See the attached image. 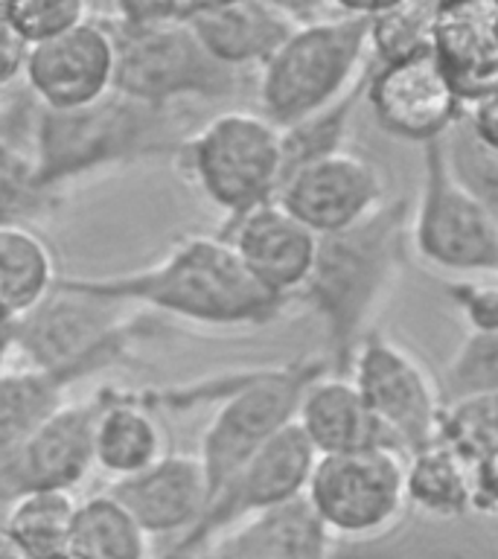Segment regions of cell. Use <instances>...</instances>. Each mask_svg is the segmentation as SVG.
Segmentation results:
<instances>
[{
  "label": "cell",
  "mask_w": 498,
  "mask_h": 559,
  "mask_svg": "<svg viewBox=\"0 0 498 559\" xmlns=\"http://www.w3.org/2000/svg\"><path fill=\"white\" fill-rule=\"evenodd\" d=\"M61 280L94 297L149 306L208 326L265 323L286 306L257 286L222 236H187L161 262L129 274Z\"/></svg>",
  "instance_id": "cell-1"
},
{
  "label": "cell",
  "mask_w": 498,
  "mask_h": 559,
  "mask_svg": "<svg viewBox=\"0 0 498 559\" xmlns=\"http://www.w3.org/2000/svg\"><path fill=\"white\" fill-rule=\"evenodd\" d=\"M411 201H382L358 225L318 236L304 295L327 326L339 373H347L358 341L374 330L405 260Z\"/></svg>",
  "instance_id": "cell-2"
},
{
  "label": "cell",
  "mask_w": 498,
  "mask_h": 559,
  "mask_svg": "<svg viewBox=\"0 0 498 559\" xmlns=\"http://www.w3.org/2000/svg\"><path fill=\"white\" fill-rule=\"evenodd\" d=\"M164 105L134 103L129 96L105 94L73 111L42 108L35 126V181L44 192L56 190L99 166L126 164L173 143L161 126Z\"/></svg>",
  "instance_id": "cell-3"
},
{
  "label": "cell",
  "mask_w": 498,
  "mask_h": 559,
  "mask_svg": "<svg viewBox=\"0 0 498 559\" xmlns=\"http://www.w3.org/2000/svg\"><path fill=\"white\" fill-rule=\"evenodd\" d=\"M367 50V17L335 15L295 26L262 61L260 103L265 120L288 129L330 108L356 85Z\"/></svg>",
  "instance_id": "cell-4"
},
{
  "label": "cell",
  "mask_w": 498,
  "mask_h": 559,
  "mask_svg": "<svg viewBox=\"0 0 498 559\" xmlns=\"http://www.w3.org/2000/svg\"><path fill=\"white\" fill-rule=\"evenodd\" d=\"M134 323L129 304L87 295L56 277L50 295L12 321V341L26 367L91 376L126 353Z\"/></svg>",
  "instance_id": "cell-5"
},
{
  "label": "cell",
  "mask_w": 498,
  "mask_h": 559,
  "mask_svg": "<svg viewBox=\"0 0 498 559\" xmlns=\"http://www.w3.org/2000/svg\"><path fill=\"white\" fill-rule=\"evenodd\" d=\"M181 166L227 216L274 199L283 178L280 129L260 114L225 111L183 140Z\"/></svg>",
  "instance_id": "cell-6"
},
{
  "label": "cell",
  "mask_w": 498,
  "mask_h": 559,
  "mask_svg": "<svg viewBox=\"0 0 498 559\" xmlns=\"http://www.w3.org/2000/svg\"><path fill=\"white\" fill-rule=\"evenodd\" d=\"M332 539H374L405 513V454L388 443L318 454L304 489Z\"/></svg>",
  "instance_id": "cell-7"
},
{
  "label": "cell",
  "mask_w": 498,
  "mask_h": 559,
  "mask_svg": "<svg viewBox=\"0 0 498 559\" xmlns=\"http://www.w3.org/2000/svg\"><path fill=\"white\" fill-rule=\"evenodd\" d=\"M414 251L437 269L463 277H496L498 210L454 181L440 155V138L426 143L423 190L411 204Z\"/></svg>",
  "instance_id": "cell-8"
},
{
  "label": "cell",
  "mask_w": 498,
  "mask_h": 559,
  "mask_svg": "<svg viewBox=\"0 0 498 559\" xmlns=\"http://www.w3.org/2000/svg\"><path fill=\"white\" fill-rule=\"evenodd\" d=\"M318 373H323L321 365L260 370L242 376L234 391H227L225 402L204 428L195 454L204 472L208 498L295 419L300 393Z\"/></svg>",
  "instance_id": "cell-9"
},
{
  "label": "cell",
  "mask_w": 498,
  "mask_h": 559,
  "mask_svg": "<svg viewBox=\"0 0 498 559\" xmlns=\"http://www.w3.org/2000/svg\"><path fill=\"white\" fill-rule=\"evenodd\" d=\"M347 376L361 393L384 440L405 457L437 443L443 393L414 353L370 330L349 358Z\"/></svg>",
  "instance_id": "cell-10"
},
{
  "label": "cell",
  "mask_w": 498,
  "mask_h": 559,
  "mask_svg": "<svg viewBox=\"0 0 498 559\" xmlns=\"http://www.w3.org/2000/svg\"><path fill=\"white\" fill-rule=\"evenodd\" d=\"M114 91L146 105L178 96L218 99L234 91V70L210 59L187 21L122 26L114 33Z\"/></svg>",
  "instance_id": "cell-11"
},
{
  "label": "cell",
  "mask_w": 498,
  "mask_h": 559,
  "mask_svg": "<svg viewBox=\"0 0 498 559\" xmlns=\"http://www.w3.org/2000/svg\"><path fill=\"white\" fill-rule=\"evenodd\" d=\"M312 463V445L306 443V437L297 431L295 423H288L208 498L195 524L181 533L161 559H195L199 550L216 539L218 533L230 531L234 524L269 507L300 496Z\"/></svg>",
  "instance_id": "cell-12"
},
{
  "label": "cell",
  "mask_w": 498,
  "mask_h": 559,
  "mask_svg": "<svg viewBox=\"0 0 498 559\" xmlns=\"http://www.w3.org/2000/svg\"><path fill=\"white\" fill-rule=\"evenodd\" d=\"M274 201L315 236H327L370 216L384 201V181L374 160L335 148L288 169Z\"/></svg>",
  "instance_id": "cell-13"
},
{
  "label": "cell",
  "mask_w": 498,
  "mask_h": 559,
  "mask_svg": "<svg viewBox=\"0 0 498 559\" xmlns=\"http://www.w3.org/2000/svg\"><path fill=\"white\" fill-rule=\"evenodd\" d=\"M103 393L87 402H61L26 443L0 466V501L35 489H73L94 469V419Z\"/></svg>",
  "instance_id": "cell-14"
},
{
  "label": "cell",
  "mask_w": 498,
  "mask_h": 559,
  "mask_svg": "<svg viewBox=\"0 0 498 559\" xmlns=\"http://www.w3.org/2000/svg\"><path fill=\"white\" fill-rule=\"evenodd\" d=\"M24 76L42 108L73 111L114 91V33L82 21L47 41L29 44Z\"/></svg>",
  "instance_id": "cell-15"
},
{
  "label": "cell",
  "mask_w": 498,
  "mask_h": 559,
  "mask_svg": "<svg viewBox=\"0 0 498 559\" xmlns=\"http://www.w3.org/2000/svg\"><path fill=\"white\" fill-rule=\"evenodd\" d=\"M365 94L376 122L393 138L414 143L443 138L461 114V103L431 47L411 59L382 64L365 82Z\"/></svg>",
  "instance_id": "cell-16"
},
{
  "label": "cell",
  "mask_w": 498,
  "mask_h": 559,
  "mask_svg": "<svg viewBox=\"0 0 498 559\" xmlns=\"http://www.w3.org/2000/svg\"><path fill=\"white\" fill-rule=\"evenodd\" d=\"M218 236L234 248L257 286L283 304L304 288L312 271L318 236L274 199L230 216Z\"/></svg>",
  "instance_id": "cell-17"
},
{
  "label": "cell",
  "mask_w": 498,
  "mask_h": 559,
  "mask_svg": "<svg viewBox=\"0 0 498 559\" xmlns=\"http://www.w3.org/2000/svg\"><path fill=\"white\" fill-rule=\"evenodd\" d=\"M108 496L146 536H181L208 501V484L195 454H169L146 469L111 480Z\"/></svg>",
  "instance_id": "cell-18"
},
{
  "label": "cell",
  "mask_w": 498,
  "mask_h": 559,
  "mask_svg": "<svg viewBox=\"0 0 498 559\" xmlns=\"http://www.w3.org/2000/svg\"><path fill=\"white\" fill-rule=\"evenodd\" d=\"M431 52L461 105L498 94V0L443 3Z\"/></svg>",
  "instance_id": "cell-19"
},
{
  "label": "cell",
  "mask_w": 498,
  "mask_h": 559,
  "mask_svg": "<svg viewBox=\"0 0 498 559\" xmlns=\"http://www.w3.org/2000/svg\"><path fill=\"white\" fill-rule=\"evenodd\" d=\"M332 545L335 539L300 492L218 533L195 559H332Z\"/></svg>",
  "instance_id": "cell-20"
},
{
  "label": "cell",
  "mask_w": 498,
  "mask_h": 559,
  "mask_svg": "<svg viewBox=\"0 0 498 559\" xmlns=\"http://www.w3.org/2000/svg\"><path fill=\"white\" fill-rule=\"evenodd\" d=\"M292 423L306 437V443L312 445L315 457L388 443L347 373L315 376L300 393Z\"/></svg>",
  "instance_id": "cell-21"
},
{
  "label": "cell",
  "mask_w": 498,
  "mask_h": 559,
  "mask_svg": "<svg viewBox=\"0 0 498 559\" xmlns=\"http://www.w3.org/2000/svg\"><path fill=\"white\" fill-rule=\"evenodd\" d=\"M183 21L210 59L230 70L262 64L295 29L269 0H230L222 7L190 12Z\"/></svg>",
  "instance_id": "cell-22"
},
{
  "label": "cell",
  "mask_w": 498,
  "mask_h": 559,
  "mask_svg": "<svg viewBox=\"0 0 498 559\" xmlns=\"http://www.w3.org/2000/svg\"><path fill=\"white\" fill-rule=\"evenodd\" d=\"M166 454V431L143 400L103 393L94 419V466L114 480L146 469Z\"/></svg>",
  "instance_id": "cell-23"
},
{
  "label": "cell",
  "mask_w": 498,
  "mask_h": 559,
  "mask_svg": "<svg viewBox=\"0 0 498 559\" xmlns=\"http://www.w3.org/2000/svg\"><path fill=\"white\" fill-rule=\"evenodd\" d=\"M437 440L466 463L475 484V513L493 515L498 501V393L443 402Z\"/></svg>",
  "instance_id": "cell-24"
},
{
  "label": "cell",
  "mask_w": 498,
  "mask_h": 559,
  "mask_svg": "<svg viewBox=\"0 0 498 559\" xmlns=\"http://www.w3.org/2000/svg\"><path fill=\"white\" fill-rule=\"evenodd\" d=\"M79 379L85 376L73 370H35V367L0 373V466L59 408L68 388Z\"/></svg>",
  "instance_id": "cell-25"
},
{
  "label": "cell",
  "mask_w": 498,
  "mask_h": 559,
  "mask_svg": "<svg viewBox=\"0 0 498 559\" xmlns=\"http://www.w3.org/2000/svg\"><path fill=\"white\" fill-rule=\"evenodd\" d=\"M56 260L50 245L24 225L0 227V318L17 321L52 292Z\"/></svg>",
  "instance_id": "cell-26"
},
{
  "label": "cell",
  "mask_w": 498,
  "mask_h": 559,
  "mask_svg": "<svg viewBox=\"0 0 498 559\" xmlns=\"http://www.w3.org/2000/svg\"><path fill=\"white\" fill-rule=\"evenodd\" d=\"M405 501L437 519L475 513V484L466 463L446 443H431L405 457Z\"/></svg>",
  "instance_id": "cell-27"
},
{
  "label": "cell",
  "mask_w": 498,
  "mask_h": 559,
  "mask_svg": "<svg viewBox=\"0 0 498 559\" xmlns=\"http://www.w3.org/2000/svg\"><path fill=\"white\" fill-rule=\"evenodd\" d=\"M68 554L76 559H152L149 536L108 492L76 501Z\"/></svg>",
  "instance_id": "cell-28"
},
{
  "label": "cell",
  "mask_w": 498,
  "mask_h": 559,
  "mask_svg": "<svg viewBox=\"0 0 498 559\" xmlns=\"http://www.w3.org/2000/svg\"><path fill=\"white\" fill-rule=\"evenodd\" d=\"M76 496L70 489H35L9 501L7 531L26 559L68 557Z\"/></svg>",
  "instance_id": "cell-29"
},
{
  "label": "cell",
  "mask_w": 498,
  "mask_h": 559,
  "mask_svg": "<svg viewBox=\"0 0 498 559\" xmlns=\"http://www.w3.org/2000/svg\"><path fill=\"white\" fill-rule=\"evenodd\" d=\"M443 0H393L391 7L367 17V47L379 64L417 56L431 47Z\"/></svg>",
  "instance_id": "cell-30"
},
{
  "label": "cell",
  "mask_w": 498,
  "mask_h": 559,
  "mask_svg": "<svg viewBox=\"0 0 498 559\" xmlns=\"http://www.w3.org/2000/svg\"><path fill=\"white\" fill-rule=\"evenodd\" d=\"M440 155L454 181L487 207L498 210V148L475 138L470 126L458 120L440 138Z\"/></svg>",
  "instance_id": "cell-31"
},
{
  "label": "cell",
  "mask_w": 498,
  "mask_h": 559,
  "mask_svg": "<svg viewBox=\"0 0 498 559\" xmlns=\"http://www.w3.org/2000/svg\"><path fill=\"white\" fill-rule=\"evenodd\" d=\"M446 400L498 393V332H475L461 341L443 373Z\"/></svg>",
  "instance_id": "cell-32"
},
{
  "label": "cell",
  "mask_w": 498,
  "mask_h": 559,
  "mask_svg": "<svg viewBox=\"0 0 498 559\" xmlns=\"http://www.w3.org/2000/svg\"><path fill=\"white\" fill-rule=\"evenodd\" d=\"M0 15L26 44H38L87 21V0H0Z\"/></svg>",
  "instance_id": "cell-33"
},
{
  "label": "cell",
  "mask_w": 498,
  "mask_h": 559,
  "mask_svg": "<svg viewBox=\"0 0 498 559\" xmlns=\"http://www.w3.org/2000/svg\"><path fill=\"white\" fill-rule=\"evenodd\" d=\"M44 195L29 152L0 138V227L21 225V218L42 207Z\"/></svg>",
  "instance_id": "cell-34"
},
{
  "label": "cell",
  "mask_w": 498,
  "mask_h": 559,
  "mask_svg": "<svg viewBox=\"0 0 498 559\" xmlns=\"http://www.w3.org/2000/svg\"><path fill=\"white\" fill-rule=\"evenodd\" d=\"M449 297L475 332H498V286L493 277L458 280L449 286Z\"/></svg>",
  "instance_id": "cell-35"
},
{
  "label": "cell",
  "mask_w": 498,
  "mask_h": 559,
  "mask_svg": "<svg viewBox=\"0 0 498 559\" xmlns=\"http://www.w3.org/2000/svg\"><path fill=\"white\" fill-rule=\"evenodd\" d=\"M122 26H161L187 17V0H114Z\"/></svg>",
  "instance_id": "cell-36"
},
{
  "label": "cell",
  "mask_w": 498,
  "mask_h": 559,
  "mask_svg": "<svg viewBox=\"0 0 498 559\" xmlns=\"http://www.w3.org/2000/svg\"><path fill=\"white\" fill-rule=\"evenodd\" d=\"M26 50H29V44L7 24V17L0 15V87H7L24 73Z\"/></svg>",
  "instance_id": "cell-37"
},
{
  "label": "cell",
  "mask_w": 498,
  "mask_h": 559,
  "mask_svg": "<svg viewBox=\"0 0 498 559\" xmlns=\"http://www.w3.org/2000/svg\"><path fill=\"white\" fill-rule=\"evenodd\" d=\"M269 3L295 26L321 21V9L330 7V0H269Z\"/></svg>",
  "instance_id": "cell-38"
},
{
  "label": "cell",
  "mask_w": 498,
  "mask_h": 559,
  "mask_svg": "<svg viewBox=\"0 0 498 559\" xmlns=\"http://www.w3.org/2000/svg\"><path fill=\"white\" fill-rule=\"evenodd\" d=\"M393 0H330L332 9H339L341 15L353 17H370L376 12H382L384 7H391Z\"/></svg>",
  "instance_id": "cell-39"
},
{
  "label": "cell",
  "mask_w": 498,
  "mask_h": 559,
  "mask_svg": "<svg viewBox=\"0 0 498 559\" xmlns=\"http://www.w3.org/2000/svg\"><path fill=\"white\" fill-rule=\"evenodd\" d=\"M0 559H26L24 550L12 539V533L7 531V524H0Z\"/></svg>",
  "instance_id": "cell-40"
},
{
  "label": "cell",
  "mask_w": 498,
  "mask_h": 559,
  "mask_svg": "<svg viewBox=\"0 0 498 559\" xmlns=\"http://www.w3.org/2000/svg\"><path fill=\"white\" fill-rule=\"evenodd\" d=\"M222 3H230V0H187V15H190V12H199V9L222 7Z\"/></svg>",
  "instance_id": "cell-41"
},
{
  "label": "cell",
  "mask_w": 498,
  "mask_h": 559,
  "mask_svg": "<svg viewBox=\"0 0 498 559\" xmlns=\"http://www.w3.org/2000/svg\"><path fill=\"white\" fill-rule=\"evenodd\" d=\"M61 559H76V557H70V554H68V557H61Z\"/></svg>",
  "instance_id": "cell-42"
},
{
  "label": "cell",
  "mask_w": 498,
  "mask_h": 559,
  "mask_svg": "<svg viewBox=\"0 0 498 559\" xmlns=\"http://www.w3.org/2000/svg\"><path fill=\"white\" fill-rule=\"evenodd\" d=\"M443 3H452V0H443Z\"/></svg>",
  "instance_id": "cell-43"
}]
</instances>
